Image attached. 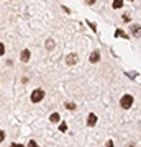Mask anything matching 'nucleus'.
I'll list each match as a JSON object with an SVG mask.
<instances>
[{"mask_svg": "<svg viewBox=\"0 0 141 147\" xmlns=\"http://www.w3.org/2000/svg\"><path fill=\"white\" fill-rule=\"evenodd\" d=\"M77 61H79V56L76 53H71V54L66 56V64H67V65H76Z\"/></svg>", "mask_w": 141, "mask_h": 147, "instance_id": "7ed1b4c3", "label": "nucleus"}, {"mask_svg": "<svg viewBox=\"0 0 141 147\" xmlns=\"http://www.w3.org/2000/svg\"><path fill=\"white\" fill-rule=\"evenodd\" d=\"M123 3H125V0H113L112 8H113V10H118V8H121V7H123Z\"/></svg>", "mask_w": 141, "mask_h": 147, "instance_id": "9d476101", "label": "nucleus"}, {"mask_svg": "<svg viewBox=\"0 0 141 147\" xmlns=\"http://www.w3.org/2000/svg\"><path fill=\"white\" fill-rule=\"evenodd\" d=\"M64 106H66L69 111H74L76 108H77V105H76V103H72V101H66V103H64Z\"/></svg>", "mask_w": 141, "mask_h": 147, "instance_id": "9b49d317", "label": "nucleus"}, {"mask_svg": "<svg viewBox=\"0 0 141 147\" xmlns=\"http://www.w3.org/2000/svg\"><path fill=\"white\" fill-rule=\"evenodd\" d=\"M105 147H113V141H107V144H105Z\"/></svg>", "mask_w": 141, "mask_h": 147, "instance_id": "412c9836", "label": "nucleus"}, {"mask_svg": "<svg viewBox=\"0 0 141 147\" xmlns=\"http://www.w3.org/2000/svg\"><path fill=\"white\" fill-rule=\"evenodd\" d=\"M26 147H40V146H38V142L35 141V139H30V142H28V146Z\"/></svg>", "mask_w": 141, "mask_h": 147, "instance_id": "4468645a", "label": "nucleus"}, {"mask_svg": "<svg viewBox=\"0 0 141 147\" xmlns=\"http://www.w3.org/2000/svg\"><path fill=\"white\" fill-rule=\"evenodd\" d=\"M121 18H123V21H125V23H128V21L131 20V16L128 15V13H123V16H121Z\"/></svg>", "mask_w": 141, "mask_h": 147, "instance_id": "2eb2a0df", "label": "nucleus"}, {"mask_svg": "<svg viewBox=\"0 0 141 147\" xmlns=\"http://www.w3.org/2000/svg\"><path fill=\"white\" fill-rule=\"evenodd\" d=\"M3 54H5V44L0 42V56H3Z\"/></svg>", "mask_w": 141, "mask_h": 147, "instance_id": "dca6fc26", "label": "nucleus"}, {"mask_svg": "<svg viewBox=\"0 0 141 147\" xmlns=\"http://www.w3.org/2000/svg\"><path fill=\"white\" fill-rule=\"evenodd\" d=\"M59 131H61V132H66V131H67V124H66L64 121H63V123H59Z\"/></svg>", "mask_w": 141, "mask_h": 147, "instance_id": "ddd939ff", "label": "nucleus"}, {"mask_svg": "<svg viewBox=\"0 0 141 147\" xmlns=\"http://www.w3.org/2000/svg\"><path fill=\"white\" fill-rule=\"evenodd\" d=\"M87 25H89V26L92 28L94 31H97V25H95V23H92V21H87Z\"/></svg>", "mask_w": 141, "mask_h": 147, "instance_id": "a211bd4d", "label": "nucleus"}, {"mask_svg": "<svg viewBox=\"0 0 141 147\" xmlns=\"http://www.w3.org/2000/svg\"><path fill=\"white\" fill-rule=\"evenodd\" d=\"M44 90L43 88H35L31 92V96H30V98H31V101L33 103H40V101H43L44 100Z\"/></svg>", "mask_w": 141, "mask_h": 147, "instance_id": "f03ea898", "label": "nucleus"}, {"mask_svg": "<svg viewBox=\"0 0 141 147\" xmlns=\"http://www.w3.org/2000/svg\"><path fill=\"white\" fill-rule=\"evenodd\" d=\"M30 57H31V53H30V49H23L20 53V61L21 62H30Z\"/></svg>", "mask_w": 141, "mask_h": 147, "instance_id": "423d86ee", "label": "nucleus"}, {"mask_svg": "<svg viewBox=\"0 0 141 147\" xmlns=\"http://www.w3.org/2000/svg\"><path fill=\"white\" fill-rule=\"evenodd\" d=\"M100 57H102V56H100V51H99V49H95V51H92L89 61L92 64H97V62H100Z\"/></svg>", "mask_w": 141, "mask_h": 147, "instance_id": "0eeeda50", "label": "nucleus"}, {"mask_svg": "<svg viewBox=\"0 0 141 147\" xmlns=\"http://www.w3.org/2000/svg\"><path fill=\"white\" fill-rule=\"evenodd\" d=\"M115 36H116V38H125V39H128V34H126L123 30H116V31H115Z\"/></svg>", "mask_w": 141, "mask_h": 147, "instance_id": "f8f14e48", "label": "nucleus"}, {"mask_svg": "<svg viewBox=\"0 0 141 147\" xmlns=\"http://www.w3.org/2000/svg\"><path fill=\"white\" fill-rule=\"evenodd\" d=\"M49 121H51L52 124H58V123H61V115H59V113H52V115L49 116Z\"/></svg>", "mask_w": 141, "mask_h": 147, "instance_id": "1a4fd4ad", "label": "nucleus"}, {"mask_svg": "<svg viewBox=\"0 0 141 147\" xmlns=\"http://www.w3.org/2000/svg\"><path fill=\"white\" fill-rule=\"evenodd\" d=\"M97 121H99L97 115H95V113H89V115H87V127H94L95 124H97Z\"/></svg>", "mask_w": 141, "mask_h": 147, "instance_id": "20e7f679", "label": "nucleus"}, {"mask_svg": "<svg viewBox=\"0 0 141 147\" xmlns=\"http://www.w3.org/2000/svg\"><path fill=\"white\" fill-rule=\"evenodd\" d=\"M131 2H135V0H131Z\"/></svg>", "mask_w": 141, "mask_h": 147, "instance_id": "4be33fe9", "label": "nucleus"}, {"mask_svg": "<svg viewBox=\"0 0 141 147\" xmlns=\"http://www.w3.org/2000/svg\"><path fill=\"white\" fill-rule=\"evenodd\" d=\"M130 33L133 34V36L140 38V36H141V25H138V23H131V26H130Z\"/></svg>", "mask_w": 141, "mask_h": 147, "instance_id": "39448f33", "label": "nucleus"}, {"mask_svg": "<svg viewBox=\"0 0 141 147\" xmlns=\"http://www.w3.org/2000/svg\"><path fill=\"white\" fill-rule=\"evenodd\" d=\"M3 141H5V131H2V129H0V144H2Z\"/></svg>", "mask_w": 141, "mask_h": 147, "instance_id": "f3484780", "label": "nucleus"}, {"mask_svg": "<svg viewBox=\"0 0 141 147\" xmlns=\"http://www.w3.org/2000/svg\"><path fill=\"white\" fill-rule=\"evenodd\" d=\"M133 101H135V98H133V95L125 93V95H123V96L120 98V106L123 108V110H130L131 106H133Z\"/></svg>", "mask_w": 141, "mask_h": 147, "instance_id": "f257e3e1", "label": "nucleus"}, {"mask_svg": "<svg viewBox=\"0 0 141 147\" xmlns=\"http://www.w3.org/2000/svg\"><path fill=\"white\" fill-rule=\"evenodd\" d=\"M10 147H25V146L20 144V142H13V144H10Z\"/></svg>", "mask_w": 141, "mask_h": 147, "instance_id": "6ab92c4d", "label": "nucleus"}, {"mask_svg": "<svg viewBox=\"0 0 141 147\" xmlns=\"http://www.w3.org/2000/svg\"><path fill=\"white\" fill-rule=\"evenodd\" d=\"M44 46H46L48 51H52V49L56 47V42H54V39H52V38H48L46 42H44Z\"/></svg>", "mask_w": 141, "mask_h": 147, "instance_id": "6e6552de", "label": "nucleus"}, {"mask_svg": "<svg viewBox=\"0 0 141 147\" xmlns=\"http://www.w3.org/2000/svg\"><path fill=\"white\" fill-rule=\"evenodd\" d=\"M84 2H85L87 5H94V3H95V2H97V0H84Z\"/></svg>", "mask_w": 141, "mask_h": 147, "instance_id": "aec40b11", "label": "nucleus"}]
</instances>
